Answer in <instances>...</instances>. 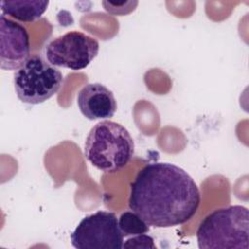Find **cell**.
Wrapping results in <instances>:
<instances>
[{
    "label": "cell",
    "mask_w": 249,
    "mask_h": 249,
    "mask_svg": "<svg viewBox=\"0 0 249 249\" xmlns=\"http://www.w3.org/2000/svg\"><path fill=\"white\" fill-rule=\"evenodd\" d=\"M62 84V73L39 54L30 55L14 75L17 96L27 104L47 101L60 89Z\"/></svg>",
    "instance_id": "4"
},
{
    "label": "cell",
    "mask_w": 249,
    "mask_h": 249,
    "mask_svg": "<svg viewBox=\"0 0 249 249\" xmlns=\"http://www.w3.org/2000/svg\"><path fill=\"white\" fill-rule=\"evenodd\" d=\"M49 1L46 0H3L0 2L2 14L22 22L39 19L47 11Z\"/></svg>",
    "instance_id": "9"
},
{
    "label": "cell",
    "mask_w": 249,
    "mask_h": 249,
    "mask_svg": "<svg viewBox=\"0 0 249 249\" xmlns=\"http://www.w3.org/2000/svg\"><path fill=\"white\" fill-rule=\"evenodd\" d=\"M134 154V141L128 130L119 123L101 121L89 130L84 155L97 169L106 173L122 170Z\"/></svg>",
    "instance_id": "2"
},
{
    "label": "cell",
    "mask_w": 249,
    "mask_h": 249,
    "mask_svg": "<svg viewBox=\"0 0 249 249\" xmlns=\"http://www.w3.org/2000/svg\"><path fill=\"white\" fill-rule=\"evenodd\" d=\"M199 249H248L249 211L242 205L215 209L196 231Z\"/></svg>",
    "instance_id": "3"
},
{
    "label": "cell",
    "mask_w": 249,
    "mask_h": 249,
    "mask_svg": "<svg viewBox=\"0 0 249 249\" xmlns=\"http://www.w3.org/2000/svg\"><path fill=\"white\" fill-rule=\"evenodd\" d=\"M0 66L3 70H18L30 56L27 29L17 21L0 16Z\"/></svg>",
    "instance_id": "7"
},
{
    "label": "cell",
    "mask_w": 249,
    "mask_h": 249,
    "mask_svg": "<svg viewBox=\"0 0 249 249\" xmlns=\"http://www.w3.org/2000/svg\"><path fill=\"white\" fill-rule=\"evenodd\" d=\"M199 204L196 183L187 171L173 163H147L130 184L129 209L155 228L189 222Z\"/></svg>",
    "instance_id": "1"
},
{
    "label": "cell",
    "mask_w": 249,
    "mask_h": 249,
    "mask_svg": "<svg viewBox=\"0 0 249 249\" xmlns=\"http://www.w3.org/2000/svg\"><path fill=\"white\" fill-rule=\"evenodd\" d=\"M123 248H144V249H156V245L154 243V239L152 236L147 235L145 233L134 235L131 238H128L124 244Z\"/></svg>",
    "instance_id": "11"
},
{
    "label": "cell",
    "mask_w": 249,
    "mask_h": 249,
    "mask_svg": "<svg viewBox=\"0 0 249 249\" xmlns=\"http://www.w3.org/2000/svg\"><path fill=\"white\" fill-rule=\"evenodd\" d=\"M99 52L98 41L82 32L69 31L48 43L45 49L47 60L55 67L74 71L89 65Z\"/></svg>",
    "instance_id": "5"
},
{
    "label": "cell",
    "mask_w": 249,
    "mask_h": 249,
    "mask_svg": "<svg viewBox=\"0 0 249 249\" xmlns=\"http://www.w3.org/2000/svg\"><path fill=\"white\" fill-rule=\"evenodd\" d=\"M118 222L124 236H134L149 231V225L133 211L122 213Z\"/></svg>",
    "instance_id": "10"
},
{
    "label": "cell",
    "mask_w": 249,
    "mask_h": 249,
    "mask_svg": "<svg viewBox=\"0 0 249 249\" xmlns=\"http://www.w3.org/2000/svg\"><path fill=\"white\" fill-rule=\"evenodd\" d=\"M70 238L77 249H121L124 244L116 214L101 210L84 217Z\"/></svg>",
    "instance_id": "6"
},
{
    "label": "cell",
    "mask_w": 249,
    "mask_h": 249,
    "mask_svg": "<svg viewBox=\"0 0 249 249\" xmlns=\"http://www.w3.org/2000/svg\"><path fill=\"white\" fill-rule=\"evenodd\" d=\"M77 104L83 116L90 121L110 119L117 111L113 91L100 83L84 86L78 92Z\"/></svg>",
    "instance_id": "8"
}]
</instances>
